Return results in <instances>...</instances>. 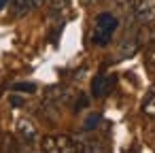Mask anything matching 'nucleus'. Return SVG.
<instances>
[{
	"label": "nucleus",
	"mask_w": 155,
	"mask_h": 153,
	"mask_svg": "<svg viewBox=\"0 0 155 153\" xmlns=\"http://www.w3.org/2000/svg\"><path fill=\"white\" fill-rule=\"evenodd\" d=\"M113 87H115V77H113V75H106V72L96 75L94 81H91V94H94V98H104V96H108Z\"/></svg>",
	"instance_id": "obj_5"
},
{
	"label": "nucleus",
	"mask_w": 155,
	"mask_h": 153,
	"mask_svg": "<svg viewBox=\"0 0 155 153\" xmlns=\"http://www.w3.org/2000/svg\"><path fill=\"white\" fill-rule=\"evenodd\" d=\"M100 121H102V115H100V113H91V115H87L83 128H85V130H94V128H98Z\"/></svg>",
	"instance_id": "obj_8"
},
{
	"label": "nucleus",
	"mask_w": 155,
	"mask_h": 153,
	"mask_svg": "<svg viewBox=\"0 0 155 153\" xmlns=\"http://www.w3.org/2000/svg\"><path fill=\"white\" fill-rule=\"evenodd\" d=\"M68 7H70V2H68V0H49V9H51V13H53V15L64 13Z\"/></svg>",
	"instance_id": "obj_7"
},
{
	"label": "nucleus",
	"mask_w": 155,
	"mask_h": 153,
	"mask_svg": "<svg viewBox=\"0 0 155 153\" xmlns=\"http://www.w3.org/2000/svg\"><path fill=\"white\" fill-rule=\"evenodd\" d=\"M9 2H11V0H0V9H2L5 5H9Z\"/></svg>",
	"instance_id": "obj_14"
},
{
	"label": "nucleus",
	"mask_w": 155,
	"mask_h": 153,
	"mask_svg": "<svg viewBox=\"0 0 155 153\" xmlns=\"http://www.w3.org/2000/svg\"><path fill=\"white\" fill-rule=\"evenodd\" d=\"M49 96H58V98H60V89H51ZM62 100H64V102L68 100V91H64V89H62Z\"/></svg>",
	"instance_id": "obj_11"
},
{
	"label": "nucleus",
	"mask_w": 155,
	"mask_h": 153,
	"mask_svg": "<svg viewBox=\"0 0 155 153\" xmlns=\"http://www.w3.org/2000/svg\"><path fill=\"white\" fill-rule=\"evenodd\" d=\"M15 128H17L19 138H21L26 145H36V142H38V128L34 125L32 119H28V117H19Z\"/></svg>",
	"instance_id": "obj_4"
},
{
	"label": "nucleus",
	"mask_w": 155,
	"mask_h": 153,
	"mask_svg": "<svg viewBox=\"0 0 155 153\" xmlns=\"http://www.w3.org/2000/svg\"><path fill=\"white\" fill-rule=\"evenodd\" d=\"M11 104H15V106H21V104H24V100H21V98H15V96H13V98H11Z\"/></svg>",
	"instance_id": "obj_13"
},
{
	"label": "nucleus",
	"mask_w": 155,
	"mask_h": 153,
	"mask_svg": "<svg viewBox=\"0 0 155 153\" xmlns=\"http://www.w3.org/2000/svg\"><path fill=\"white\" fill-rule=\"evenodd\" d=\"M134 17L142 26L155 24V0H138L134 7Z\"/></svg>",
	"instance_id": "obj_3"
},
{
	"label": "nucleus",
	"mask_w": 155,
	"mask_h": 153,
	"mask_svg": "<svg viewBox=\"0 0 155 153\" xmlns=\"http://www.w3.org/2000/svg\"><path fill=\"white\" fill-rule=\"evenodd\" d=\"M142 113L147 117H155V87L149 89V94L142 100Z\"/></svg>",
	"instance_id": "obj_6"
},
{
	"label": "nucleus",
	"mask_w": 155,
	"mask_h": 153,
	"mask_svg": "<svg viewBox=\"0 0 155 153\" xmlns=\"http://www.w3.org/2000/svg\"><path fill=\"white\" fill-rule=\"evenodd\" d=\"M119 22L113 13H100L94 22V30H91V43L98 47H104L113 41V34L117 30Z\"/></svg>",
	"instance_id": "obj_1"
},
{
	"label": "nucleus",
	"mask_w": 155,
	"mask_h": 153,
	"mask_svg": "<svg viewBox=\"0 0 155 153\" xmlns=\"http://www.w3.org/2000/svg\"><path fill=\"white\" fill-rule=\"evenodd\" d=\"M41 147L45 153H74L79 151L77 138L68 134H58V136H45L41 140Z\"/></svg>",
	"instance_id": "obj_2"
},
{
	"label": "nucleus",
	"mask_w": 155,
	"mask_h": 153,
	"mask_svg": "<svg viewBox=\"0 0 155 153\" xmlns=\"http://www.w3.org/2000/svg\"><path fill=\"white\" fill-rule=\"evenodd\" d=\"M43 2H45V0H28V7H30V11H32V9H36V7H41Z\"/></svg>",
	"instance_id": "obj_12"
},
{
	"label": "nucleus",
	"mask_w": 155,
	"mask_h": 153,
	"mask_svg": "<svg viewBox=\"0 0 155 153\" xmlns=\"http://www.w3.org/2000/svg\"><path fill=\"white\" fill-rule=\"evenodd\" d=\"M13 89H17V91H26V94H32V91H36V85H34V83H15Z\"/></svg>",
	"instance_id": "obj_9"
},
{
	"label": "nucleus",
	"mask_w": 155,
	"mask_h": 153,
	"mask_svg": "<svg viewBox=\"0 0 155 153\" xmlns=\"http://www.w3.org/2000/svg\"><path fill=\"white\" fill-rule=\"evenodd\" d=\"M147 68L151 72H155V47L149 49V53H147Z\"/></svg>",
	"instance_id": "obj_10"
}]
</instances>
